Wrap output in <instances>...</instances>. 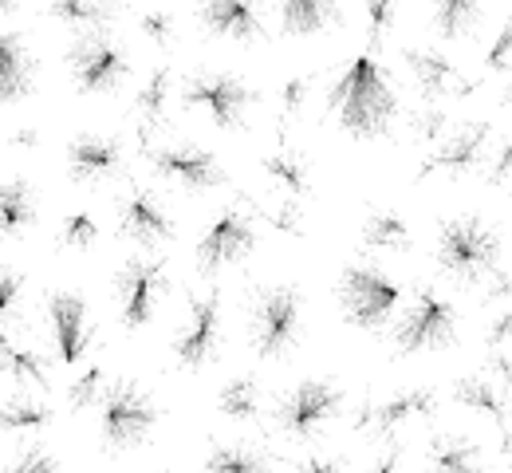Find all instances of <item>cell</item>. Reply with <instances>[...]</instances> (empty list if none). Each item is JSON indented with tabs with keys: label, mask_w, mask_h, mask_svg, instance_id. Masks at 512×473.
<instances>
[{
	"label": "cell",
	"mask_w": 512,
	"mask_h": 473,
	"mask_svg": "<svg viewBox=\"0 0 512 473\" xmlns=\"http://www.w3.org/2000/svg\"><path fill=\"white\" fill-rule=\"evenodd\" d=\"M398 466H402V442H390L383 454L375 458V466L367 473H398Z\"/></svg>",
	"instance_id": "obj_45"
},
{
	"label": "cell",
	"mask_w": 512,
	"mask_h": 473,
	"mask_svg": "<svg viewBox=\"0 0 512 473\" xmlns=\"http://www.w3.org/2000/svg\"><path fill=\"white\" fill-rule=\"evenodd\" d=\"M158 418H162V410L150 399V391L130 379L103 387V395H99V434L111 450H130V446L146 442L150 430L158 426Z\"/></svg>",
	"instance_id": "obj_4"
},
{
	"label": "cell",
	"mask_w": 512,
	"mask_h": 473,
	"mask_svg": "<svg viewBox=\"0 0 512 473\" xmlns=\"http://www.w3.org/2000/svg\"><path fill=\"white\" fill-rule=\"evenodd\" d=\"M20 296H24V276L16 269H8V265H0V324L8 316H16Z\"/></svg>",
	"instance_id": "obj_38"
},
{
	"label": "cell",
	"mask_w": 512,
	"mask_h": 473,
	"mask_svg": "<svg viewBox=\"0 0 512 473\" xmlns=\"http://www.w3.org/2000/svg\"><path fill=\"white\" fill-rule=\"evenodd\" d=\"M44 426H52V406L36 395H12L0 406V430H8V434L44 430Z\"/></svg>",
	"instance_id": "obj_28"
},
{
	"label": "cell",
	"mask_w": 512,
	"mask_h": 473,
	"mask_svg": "<svg viewBox=\"0 0 512 473\" xmlns=\"http://www.w3.org/2000/svg\"><path fill=\"white\" fill-rule=\"evenodd\" d=\"M481 24V0H434V28L446 40H461Z\"/></svg>",
	"instance_id": "obj_30"
},
{
	"label": "cell",
	"mask_w": 512,
	"mask_h": 473,
	"mask_svg": "<svg viewBox=\"0 0 512 473\" xmlns=\"http://www.w3.org/2000/svg\"><path fill=\"white\" fill-rule=\"evenodd\" d=\"M308 75H300V79H288L284 83V91H280V119L288 123V119H296L300 115V107H304V99H308Z\"/></svg>",
	"instance_id": "obj_39"
},
{
	"label": "cell",
	"mask_w": 512,
	"mask_h": 473,
	"mask_svg": "<svg viewBox=\"0 0 512 473\" xmlns=\"http://www.w3.org/2000/svg\"><path fill=\"white\" fill-rule=\"evenodd\" d=\"M40 64L20 32H0V103H20L36 91Z\"/></svg>",
	"instance_id": "obj_21"
},
{
	"label": "cell",
	"mask_w": 512,
	"mask_h": 473,
	"mask_svg": "<svg viewBox=\"0 0 512 473\" xmlns=\"http://www.w3.org/2000/svg\"><path fill=\"white\" fill-rule=\"evenodd\" d=\"M442 111H422V115H414V131H418V138L422 142H434V138L442 135Z\"/></svg>",
	"instance_id": "obj_44"
},
{
	"label": "cell",
	"mask_w": 512,
	"mask_h": 473,
	"mask_svg": "<svg viewBox=\"0 0 512 473\" xmlns=\"http://www.w3.org/2000/svg\"><path fill=\"white\" fill-rule=\"evenodd\" d=\"M438 265L461 284L493 276L501 265V237L481 217H453L438 233Z\"/></svg>",
	"instance_id": "obj_3"
},
{
	"label": "cell",
	"mask_w": 512,
	"mask_h": 473,
	"mask_svg": "<svg viewBox=\"0 0 512 473\" xmlns=\"http://www.w3.org/2000/svg\"><path fill=\"white\" fill-rule=\"evenodd\" d=\"M67 170L79 186H95L123 170V146L103 135H75L67 142Z\"/></svg>",
	"instance_id": "obj_18"
},
{
	"label": "cell",
	"mask_w": 512,
	"mask_h": 473,
	"mask_svg": "<svg viewBox=\"0 0 512 473\" xmlns=\"http://www.w3.org/2000/svg\"><path fill=\"white\" fill-rule=\"evenodd\" d=\"M343 410V391L327 379H304L296 383L280 406H276V426L288 438H316L331 418H339Z\"/></svg>",
	"instance_id": "obj_9"
},
{
	"label": "cell",
	"mask_w": 512,
	"mask_h": 473,
	"mask_svg": "<svg viewBox=\"0 0 512 473\" xmlns=\"http://www.w3.org/2000/svg\"><path fill=\"white\" fill-rule=\"evenodd\" d=\"M477 458H481L477 442L457 438V434H442L430 446V473H461L469 466H477Z\"/></svg>",
	"instance_id": "obj_31"
},
{
	"label": "cell",
	"mask_w": 512,
	"mask_h": 473,
	"mask_svg": "<svg viewBox=\"0 0 512 473\" xmlns=\"http://www.w3.org/2000/svg\"><path fill=\"white\" fill-rule=\"evenodd\" d=\"M0 473H60V466H56V458L48 450H24L12 466H4Z\"/></svg>",
	"instance_id": "obj_40"
},
{
	"label": "cell",
	"mask_w": 512,
	"mask_h": 473,
	"mask_svg": "<svg viewBox=\"0 0 512 473\" xmlns=\"http://www.w3.org/2000/svg\"><path fill=\"white\" fill-rule=\"evenodd\" d=\"M264 170L272 174V182H280L288 194H308L312 190V178H308V162L292 150H280V154H268L264 158Z\"/></svg>",
	"instance_id": "obj_34"
},
{
	"label": "cell",
	"mask_w": 512,
	"mask_h": 473,
	"mask_svg": "<svg viewBox=\"0 0 512 473\" xmlns=\"http://www.w3.org/2000/svg\"><path fill=\"white\" fill-rule=\"evenodd\" d=\"M95 241H99V225H95L91 213H71V217H64V225H60V249L87 253V249H95Z\"/></svg>",
	"instance_id": "obj_36"
},
{
	"label": "cell",
	"mask_w": 512,
	"mask_h": 473,
	"mask_svg": "<svg viewBox=\"0 0 512 473\" xmlns=\"http://www.w3.org/2000/svg\"><path fill=\"white\" fill-rule=\"evenodd\" d=\"M205 473H272V454L253 446H213Z\"/></svg>",
	"instance_id": "obj_29"
},
{
	"label": "cell",
	"mask_w": 512,
	"mask_h": 473,
	"mask_svg": "<svg viewBox=\"0 0 512 473\" xmlns=\"http://www.w3.org/2000/svg\"><path fill=\"white\" fill-rule=\"evenodd\" d=\"M52 16L79 32H103L115 16V0H52Z\"/></svg>",
	"instance_id": "obj_26"
},
{
	"label": "cell",
	"mask_w": 512,
	"mask_h": 473,
	"mask_svg": "<svg viewBox=\"0 0 512 473\" xmlns=\"http://www.w3.org/2000/svg\"><path fill=\"white\" fill-rule=\"evenodd\" d=\"M406 68H410L418 91H422L426 99H449V95H465V91H469V83L461 79V71L453 68L442 52L406 48Z\"/></svg>",
	"instance_id": "obj_22"
},
{
	"label": "cell",
	"mask_w": 512,
	"mask_h": 473,
	"mask_svg": "<svg viewBox=\"0 0 512 473\" xmlns=\"http://www.w3.org/2000/svg\"><path fill=\"white\" fill-rule=\"evenodd\" d=\"M217 410L225 418H237V422H253L260 414V383L253 375H241V379H229L217 395Z\"/></svg>",
	"instance_id": "obj_32"
},
{
	"label": "cell",
	"mask_w": 512,
	"mask_h": 473,
	"mask_svg": "<svg viewBox=\"0 0 512 473\" xmlns=\"http://www.w3.org/2000/svg\"><path fill=\"white\" fill-rule=\"evenodd\" d=\"M453 399L477 414H489L501 430V446H505V458L512 462V387H505L501 379H457L453 383Z\"/></svg>",
	"instance_id": "obj_17"
},
{
	"label": "cell",
	"mask_w": 512,
	"mask_h": 473,
	"mask_svg": "<svg viewBox=\"0 0 512 473\" xmlns=\"http://www.w3.org/2000/svg\"><path fill=\"white\" fill-rule=\"evenodd\" d=\"M493 135V127L489 123H469V127H461L457 135H449L438 142V150L422 162V174L418 178H430V174H469L481 158H485V142Z\"/></svg>",
	"instance_id": "obj_20"
},
{
	"label": "cell",
	"mask_w": 512,
	"mask_h": 473,
	"mask_svg": "<svg viewBox=\"0 0 512 473\" xmlns=\"http://www.w3.org/2000/svg\"><path fill=\"white\" fill-rule=\"evenodd\" d=\"M170 292V276L162 261L130 257L115 276V296H119V316L127 328H146L158 312V300Z\"/></svg>",
	"instance_id": "obj_10"
},
{
	"label": "cell",
	"mask_w": 512,
	"mask_h": 473,
	"mask_svg": "<svg viewBox=\"0 0 512 473\" xmlns=\"http://www.w3.org/2000/svg\"><path fill=\"white\" fill-rule=\"evenodd\" d=\"M509 339H512V304H505V312L489 324V347H493V351H501Z\"/></svg>",
	"instance_id": "obj_43"
},
{
	"label": "cell",
	"mask_w": 512,
	"mask_h": 473,
	"mask_svg": "<svg viewBox=\"0 0 512 473\" xmlns=\"http://www.w3.org/2000/svg\"><path fill=\"white\" fill-rule=\"evenodd\" d=\"M363 8H367V32H371V44H383V36L394 28L398 0H363Z\"/></svg>",
	"instance_id": "obj_37"
},
{
	"label": "cell",
	"mask_w": 512,
	"mask_h": 473,
	"mask_svg": "<svg viewBox=\"0 0 512 473\" xmlns=\"http://www.w3.org/2000/svg\"><path fill=\"white\" fill-rule=\"evenodd\" d=\"M280 24L288 36H316L323 28L339 24V8H335V0H284Z\"/></svg>",
	"instance_id": "obj_24"
},
{
	"label": "cell",
	"mask_w": 512,
	"mask_h": 473,
	"mask_svg": "<svg viewBox=\"0 0 512 473\" xmlns=\"http://www.w3.org/2000/svg\"><path fill=\"white\" fill-rule=\"evenodd\" d=\"M201 28L217 40H237V44H253L264 36L260 12L253 0H201L197 8Z\"/></svg>",
	"instance_id": "obj_19"
},
{
	"label": "cell",
	"mask_w": 512,
	"mask_h": 473,
	"mask_svg": "<svg viewBox=\"0 0 512 473\" xmlns=\"http://www.w3.org/2000/svg\"><path fill=\"white\" fill-rule=\"evenodd\" d=\"M363 245L375 253H410L414 237H410V225L394 209H375L363 225Z\"/></svg>",
	"instance_id": "obj_25"
},
{
	"label": "cell",
	"mask_w": 512,
	"mask_h": 473,
	"mask_svg": "<svg viewBox=\"0 0 512 473\" xmlns=\"http://www.w3.org/2000/svg\"><path fill=\"white\" fill-rule=\"evenodd\" d=\"M485 178H489V186H509L512 182V138L497 150V158L489 162Z\"/></svg>",
	"instance_id": "obj_42"
},
{
	"label": "cell",
	"mask_w": 512,
	"mask_h": 473,
	"mask_svg": "<svg viewBox=\"0 0 512 473\" xmlns=\"http://www.w3.org/2000/svg\"><path fill=\"white\" fill-rule=\"evenodd\" d=\"M438 410V395L430 387L422 391H402V395H390V399H371L355 410V430L367 434V438H386L394 434L398 426L414 422V418H430Z\"/></svg>",
	"instance_id": "obj_15"
},
{
	"label": "cell",
	"mask_w": 512,
	"mask_h": 473,
	"mask_svg": "<svg viewBox=\"0 0 512 473\" xmlns=\"http://www.w3.org/2000/svg\"><path fill=\"white\" fill-rule=\"evenodd\" d=\"M489 300H501V304H512V269L497 276V284L489 288Z\"/></svg>",
	"instance_id": "obj_48"
},
{
	"label": "cell",
	"mask_w": 512,
	"mask_h": 473,
	"mask_svg": "<svg viewBox=\"0 0 512 473\" xmlns=\"http://www.w3.org/2000/svg\"><path fill=\"white\" fill-rule=\"evenodd\" d=\"M36 225V190L28 178L0 186V237H20Z\"/></svg>",
	"instance_id": "obj_23"
},
{
	"label": "cell",
	"mask_w": 512,
	"mask_h": 473,
	"mask_svg": "<svg viewBox=\"0 0 512 473\" xmlns=\"http://www.w3.org/2000/svg\"><path fill=\"white\" fill-rule=\"evenodd\" d=\"M166 95H170V71H154V75L146 79V87L138 91V103H134V111H138V127H142V138L154 135V131L162 127V115H166Z\"/></svg>",
	"instance_id": "obj_33"
},
{
	"label": "cell",
	"mask_w": 512,
	"mask_h": 473,
	"mask_svg": "<svg viewBox=\"0 0 512 473\" xmlns=\"http://www.w3.org/2000/svg\"><path fill=\"white\" fill-rule=\"evenodd\" d=\"M221 347V292H205L190 300V316L174 336L178 367L201 371Z\"/></svg>",
	"instance_id": "obj_12"
},
{
	"label": "cell",
	"mask_w": 512,
	"mask_h": 473,
	"mask_svg": "<svg viewBox=\"0 0 512 473\" xmlns=\"http://www.w3.org/2000/svg\"><path fill=\"white\" fill-rule=\"evenodd\" d=\"M20 8V0H0V16H8V12H16Z\"/></svg>",
	"instance_id": "obj_50"
},
{
	"label": "cell",
	"mask_w": 512,
	"mask_h": 473,
	"mask_svg": "<svg viewBox=\"0 0 512 473\" xmlns=\"http://www.w3.org/2000/svg\"><path fill=\"white\" fill-rule=\"evenodd\" d=\"M457 339V312L453 304L442 300L438 292L422 288L414 296V304L406 308V316L394 328V351L398 355H414V351H438Z\"/></svg>",
	"instance_id": "obj_8"
},
{
	"label": "cell",
	"mask_w": 512,
	"mask_h": 473,
	"mask_svg": "<svg viewBox=\"0 0 512 473\" xmlns=\"http://www.w3.org/2000/svg\"><path fill=\"white\" fill-rule=\"evenodd\" d=\"M485 64L493 71H512V20L501 28V36L493 40V48L485 52Z\"/></svg>",
	"instance_id": "obj_41"
},
{
	"label": "cell",
	"mask_w": 512,
	"mask_h": 473,
	"mask_svg": "<svg viewBox=\"0 0 512 473\" xmlns=\"http://www.w3.org/2000/svg\"><path fill=\"white\" fill-rule=\"evenodd\" d=\"M67 68L79 95H107L130 79V56L107 32H83L67 48Z\"/></svg>",
	"instance_id": "obj_6"
},
{
	"label": "cell",
	"mask_w": 512,
	"mask_h": 473,
	"mask_svg": "<svg viewBox=\"0 0 512 473\" xmlns=\"http://www.w3.org/2000/svg\"><path fill=\"white\" fill-rule=\"evenodd\" d=\"M256 249V225L249 217H241L237 209H225L197 241V269L205 276L221 272L225 265L245 261Z\"/></svg>",
	"instance_id": "obj_13"
},
{
	"label": "cell",
	"mask_w": 512,
	"mask_h": 473,
	"mask_svg": "<svg viewBox=\"0 0 512 473\" xmlns=\"http://www.w3.org/2000/svg\"><path fill=\"white\" fill-rule=\"evenodd\" d=\"M142 28H146V36H154V40H170V16H166V12H150V16L142 20Z\"/></svg>",
	"instance_id": "obj_47"
},
{
	"label": "cell",
	"mask_w": 512,
	"mask_h": 473,
	"mask_svg": "<svg viewBox=\"0 0 512 473\" xmlns=\"http://www.w3.org/2000/svg\"><path fill=\"white\" fill-rule=\"evenodd\" d=\"M0 371L12 375V379H20V383H36L40 391L48 387L44 355H36V351H28V347H16L12 336L4 332V324H0Z\"/></svg>",
	"instance_id": "obj_27"
},
{
	"label": "cell",
	"mask_w": 512,
	"mask_h": 473,
	"mask_svg": "<svg viewBox=\"0 0 512 473\" xmlns=\"http://www.w3.org/2000/svg\"><path fill=\"white\" fill-rule=\"evenodd\" d=\"M48 328L56 339V355L64 363H79L91 343H95V328H91V312L83 292H52L48 296Z\"/></svg>",
	"instance_id": "obj_14"
},
{
	"label": "cell",
	"mask_w": 512,
	"mask_h": 473,
	"mask_svg": "<svg viewBox=\"0 0 512 473\" xmlns=\"http://www.w3.org/2000/svg\"><path fill=\"white\" fill-rule=\"evenodd\" d=\"M182 103L201 111L213 127L221 131H237L256 103V91L233 71H197L182 87Z\"/></svg>",
	"instance_id": "obj_5"
},
{
	"label": "cell",
	"mask_w": 512,
	"mask_h": 473,
	"mask_svg": "<svg viewBox=\"0 0 512 473\" xmlns=\"http://www.w3.org/2000/svg\"><path fill=\"white\" fill-rule=\"evenodd\" d=\"M103 387H107V371H103V363H91V367L67 387V406H71V410H91V406L99 403Z\"/></svg>",
	"instance_id": "obj_35"
},
{
	"label": "cell",
	"mask_w": 512,
	"mask_h": 473,
	"mask_svg": "<svg viewBox=\"0 0 512 473\" xmlns=\"http://www.w3.org/2000/svg\"><path fill=\"white\" fill-rule=\"evenodd\" d=\"M16 146H36V131H20V135H16Z\"/></svg>",
	"instance_id": "obj_49"
},
{
	"label": "cell",
	"mask_w": 512,
	"mask_h": 473,
	"mask_svg": "<svg viewBox=\"0 0 512 473\" xmlns=\"http://www.w3.org/2000/svg\"><path fill=\"white\" fill-rule=\"evenodd\" d=\"M461 473H485L481 466H469V470H461Z\"/></svg>",
	"instance_id": "obj_51"
},
{
	"label": "cell",
	"mask_w": 512,
	"mask_h": 473,
	"mask_svg": "<svg viewBox=\"0 0 512 473\" xmlns=\"http://www.w3.org/2000/svg\"><path fill=\"white\" fill-rule=\"evenodd\" d=\"M150 166L166 182H174V186H182L190 194H205V190L225 186V166L205 146H193V142H174V146L150 150Z\"/></svg>",
	"instance_id": "obj_11"
},
{
	"label": "cell",
	"mask_w": 512,
	"mask_h": 473,
	"mask_svg": "<svg viewBox=\"0 0 512 473\" xmlns=\"http://www.w3.org/2000/svg\"><path fill=\"white\" fill-rule=\"evenodd\" d=\"M327 107L335 111V119L347 135L379 138L390 131V123L398 115V95H394L386 71L375 64V56H355L351 68L331 83Z\"/></svg>",
	"instance_id": "obj_1"
},
{
	"label": "cell",
	"mask_w": 512,
	"mask_h": 473,
	"mask_svg": "<svg viewBox=\"0 0 512 473\" xmlns=\"http://www.w3.org/2000/svg\"><path fill=\"white\" fill-rule=\"evenodd\" d=\"M296 473H343V462L339 458H304Z\"/></svg>",
	"instance_id": "obj_46"
},
{
	"label": "cell",
	"mask_w": 512,
	"mask_h": 473,
	"mask_svg": "<svg viewBox=\"0 0 512 473\" xmlns=\"http://www.w3.org/2000/svg\"><path fill=\"white\" fill-rule=\"evenodd\" d=\"M119 233L130 237L134 245H146V249H158L166 241H174V221L166 213V205L158 202L150 190L142 186H130L127 194L119 198Z\"/></svg>",
	"instance_id": "obj_16"
},
{
	"label": "cell",
	"mask_w": 512,
	"mask_h": 473,
	"mask_svg": "<svg viewBox=\"0 0 512 473\" xmlns=\"http://www.w3.org/2000/svg\"><path fill=\"white\" fill-rule=\"evenodd\" d=\"M304 296L292 284H264L249 296V343L260 359H280L300 347Z\"/></svg>",
	"instance_id": "obj_2"
},
{
	"label": "cell",
	"mask_w": 512,
	"mask_h": 473,
	"mask_svg": "<svg viewBox=\"0 0 512 473\" xmlns=\"http://www.w3.org/2000/svg\"><path fill=\"white\" fill-rule=\"evenodd\" d=\"M398 300H402V288L379 269L351 265L339 276V308L363 332H379L390 320V312L398 308Z\"/></svg>",
	"instance_id": "obj_7"
}]
</instances>
